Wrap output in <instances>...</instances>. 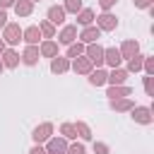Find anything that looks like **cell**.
Masks as SVG:
<instances>
[{"mask_svg":"<svg viewBox=\"0 0 154 154\" xmlns=\"http://www.w3.org/2000/svg\"><path fill=\"white\" fill-rule=\"evenodd\" d=\"M0 38L5 41L7 48H14V46L22 41V26H19V22H7L5 29H2V36H0Z\"/></svg>","mask_w":154,"mask_h":154,"instance_id":"6da1fadb","label":"cell"},{"mask_svg":"<svg viewBox=\"0 0 154 154\" xmlns=\"http://www.w3.org/2000/svg\"><path fill=\"white\" fill-rule=\"evenodd\" d=\"M94 19H96L94 26H96L99 31H116V29H118V17H116L113 12H101V14H96Z\"/></svg>","mask_w":154,"mask_h":154,"instance_id":"7a4b0ae2","label":"cell"},{"mask_svg":"<svg viewBox=\"0 0 154 154\" xmlns=\"http://www.w3.org/2000/svg\"><path fill=\"white\" fill-rule=\"evenodd\" d=\"M51 137H53V123H41V125H36L34 132H31L34 144H46Z\"/></svg>","mask_w":154,"mask_h":154,"instance_id":"3957f363","label":"cell"},{"mask_svg":"<svg viewBox=\"0 0 154 154\" xmlns=\"http://www.w3.org/2000/svg\"><path fill=\"white\" fill-rule=\"evenodd\" d=\"M84 58H89V63L94 67H101L103 65V46H99V43L84 46Z\"/></svg>","mask_w":154,"mask_h":154,"instance_id":"277c9868","label":"cell"},{"mask_svg":"<svg viewBox=\"0 0 154 154\" xmlns=\"http://www.w3.org/2000/svg\"><path fill=\"white\" fill-rule=\"evenodd\" d=\"M77 24H65L63 29H60V34H58V46H70V43H75L77 41Z\"/></svg>","mask_w":154,"mask_h":154,"instance_id":"5b68a950","label":"cell"},{"mask_svg":"<svg viewBox=\"0 0 154 154\" xmlns=\"http://www.w3.org/2000/svg\"><path fill=\"white\" fill-rule=\"evenodd\" d=\"M67 144H70V142H67L65 137L53 135V137L46 142V152H48V154H65V152H67Z\"/></svg>","mask_w":154,"mask_h":154,"instance_id":"8992f818","label":"cell"},{"mask_svg":"<svg viewBox=\"0 0 154 154\" xmlns=\"http://www.w3.org/2000/svg\"><path fill=\"white\" fill-rule=\"evenodd\" d=\"M128 70L125 67H113L111 72H108V77H106V84L108 87H120V84H125L128 82Z\"/></svg>","mask_w":154,"mask_h":154,"instance_id":"52a82bcc","label":"cell"},{"mask_svg":"<svg viewBox=\"0 0 154 154\" xmlns=\"http://www.w3.org/2000/svg\"><path fill=\"white\" fill-rule=\"evenodd\" d=\"M130 113H132V120H135V123H140V125H149V123L154 120V116H152V108H149V106H135Z\"/></svg>","mask_w":154,"mask_h":154,"instance_id":"ba28073f","label":"cell"},{"mask_svg":"<svg viewBox=\"0 0 154 154\" xmlns=\"http://www.w3.org/2000/svg\"><path fill=\"white\" fill-rule=\"evenodd\" d=\"M77 38L84 43V46H89V43H99V38H101V31L91 24V26H84L79 34H77Z\"/></svg>","mask_w":154,"mask_h":154,"instance_id":"9c48e42d","label":"cell"},{"mask_svg":"<svg viewBox=\"0 0 154 154\" xmlns=\"http://www.w3.org/2000/svg\"><path fill=\"white\" fill-rule=\"evenodd\" d=\"M70 70H72L75 75H89V72L94 70V65L89 63V58H84V55H79V58H75V60H70Z\"/></svg>","mask_w":154,"mask_h":154,"instance_id":"30bf717a","label":"cell"},{"mask_svg":"<svg viewBox=\"0 0 154 154\" xmlns=\"http://www.w3.org/2000/svg\"><path fill=\"white\" fill-rule=\"evenodd\" d=\"M65 10H63V5H51L48 7V12H46V19L53 24V26H58V24H65Z\"/></svg>","mask_w":154,"mask_h":154,"instance_id":"8fae6325","label":"cell"},{"mask_svg":"<svg viewBox=\"0 0 154 154\" xmlns=\"http://www.w3.org/2000/svg\"><path fill=\"white\" fill-rule=\"evenodd\" d=\"M22 41H24L26 46H38V41H43V38H41L38 26H36V24H31V26L22 29Z\"/></svg>","mask_w":154,"mask_h":154,"instance_id":"7c38bea8","label":"cell"},{"mask_svg":"<svg viewBox=\"0 0 154 154\" xmlns=\"http://www.w3.org/2000/svg\"><path fill=\"white\" fill-rule=\"evenodd\" d=\"M58 51H60V46H58V41H53V38H46V41H41V46H38V55H41V58H55V55H60Z\"/></svg>","mask_w":154,"mask_h":154,"instance_id":"4fadbf2b","label":"cell"},{"mask_svg":"<svg viewBox=\"0 0 154 154\" xmlns=\"http://www.w3.org/2000/svg\"><path fill=\"white\" fill-rule=\"evenodd\" d=\"M118 53H120V58H123V60H130L132 55H137V53H140V43H137L135 38H128V41H123V43H120Z\"/></svg>","mask_w":154,"mask_h":154,"instance_id":"5bb4252c","label":"cell"},{"mask_svg":"<svg viewBox=\"0 0 154 154\" xmlns=\"http://www.w3.org/2000/svg\"><path fill=\"white\" fill-rule=\"evenodd\" d=\"M108 106H111V111H116V113H128V111L135 108V101H132L130 96H125V99H111Z\"/></svg>","mask_w":154,"mask_h":154,"instance_id":"9a60e30c","label":"cell"},{"mask_svg":"<svg viewBox=\"0 0 154 154\" xmlns=\"http://www.w3.org/2000/svg\"><path fill=\"white\" fill-rule=\"evenodd\" d=\"M120 63H123V58H120L116 46L113 48H103V65H108L113 70V67H120Z\"/></svg>","mask_w":154,"mask_h":154,"instance_id":"2e32d148","label":"cell"},{"mask_svg":"<svg viewBox=\"0 0 154 154\" xmlns=\"http://www.w3.org/2000/svg\"><path fill=\"white\" fill-rule=\"evenodd\" d=\"M0 60H2V65H5L7 70H14V67L19 65V60H22V58H19V53H17L14 48H5V51H2V55H0Z\"/></svg>","mask_w":154,"mask_h":154,"instance_id":"e0dca14e","label":"cell"},{"mask_svg":"<svg viewBox=\"0 0 154 154\" xmlns=\"http://www.w3.org/2000/svg\"><path fill=\"white\" fill-rule=\"evenodd\" d=\"M67 70H70V60H67L65 55L51 58V72H53V75H65Z\"/></svg>","mask_w":154,"mask_h":154,"instance_id":"ac0fdd59","label":"cell"},{"mask_svg":"<svg viewBox=\"0 0 154 154\" xmlns=\"http://www.w3.org/2000/svg\"><path fill=\"white\" fill-rule=\"evenodd\" d=\"M19 58H22V63H24V65H29V67H31V65H36V63H38V58H41V55H38V46H26V48L22 51V55H19Z\"/></svg>","mask_w":154,"mask_h":154,"instance_id":"d6986e66","label":"cell"},{"mask_svg":"<svg viewBox=\"0 0 154 154\" xmlns=\"http://www.w3.org/2000/svg\"><path fill=\"white\" fill-rule=\"evenodd\" d=\"M106 77H108V72H106L103 67H96V70H91V72L87 75V79H89L91 87H103V84H106Z\"/></svg>","mask_w":154,"mask_h":154,"instance_id":"ffe728a7","label":"cell"},{"mask_svg":"<svg viewBox=\"0 0 154 154\" xmlns=\"http://www.w3.org/2000/svg\"><path fill=\"white\" fill-rule=\"evenodd\" d=\"M106 96H108V101H111V99H125V96H132V89H130L128 84L108 87V89H106Z\"/></svg>","mask_w":154,"mask_h":154,"instance_id":"44dd1931","label":"cell"},{"mask_svg":"<svg viewBox=\"0 0 154 154\" xmlns=\"http://www.w3.org/2000/svg\"><path fill=\"white\" fill-rule=\"evenodd\" d=\"M12 10H14L17 17H29V14L34 12V2H31V0H14Z\"/></svg>","mask_w":154,"mask_h":154,"instance_id":"7402d4cb","label":"cell"},{"mask_svg":"<svg viewBox=\"0 0 154 154\" xmlns=\"http://www.w3.org/2000/svg\"><path fill=\"white\" fill-rule=\"evenodd\" d=\"M94 17H96V14H94V10L82 7V10L77 12V24H79L82 29H84V26H91V24H94Z\"/></svg>","mask_w":154,"mask_h":154,"instance_id":"603a6c76","label":"cell"},{"mask_svg":"<svg viewBox=\"0 0 154 154\" xmlns=\"http://www.w3.org/2000/svg\"><path fill=\"white\" fill-rule=\"evenodd\" d=\"M72 125H75V130H77V137H79L82 142H89V140L94 137V135H91V128H89L84 120H77V123H72Z\"/></svg>","mask_w":154,"mask_h":154,"instance_id":"cb8c5ba5","label":"cell"},{"mask_svg":"<svg viewBox=\"0 0 154 154\" xmlns=\"http://www.w3.org/2000/svg\"><path fill=\"white\" fill-rule=\"evenodd\" d=\"M36 26H38V31H41V38H43V41H46V38H55V26H53L48 19H41Z\"/></svg>","mask_w":154,"mask_h":154,"instance_id":"d4e9b609","label":"cell"},{"mask_svg":"<svg viewBox=\"0 0 154 154\" xmlns=\"http://www.w3.org/2000/svg\"><path fill=\"white\" fill-rule=\"evenodd\" d=\"M79 55H84V43H82V41H75V43H70V46H67V53H65V58H67V60H75V58H79Z\"/></svg>","mask_w":154,"mask_h":154,"instance_id":"484cf974","label":"cell"},{"mask_svg":"<svg viewBox=\"0 0 154 154\" xmlns=\"http://www.w3.org/2000/svg\"><path fill=\"white\" fill-rule=\"evenodd\" d=\"M142 63H144V55H140V53H137V55H132V58L128 60V67H125V70H128V75L140 72V70H142Z\"/></svg>","mask_w":154,"mask_h":154,"instance_id":"4316f807","label":"cell"},{"mask_svg":"<svg viewBox=\"0 0 154 154\" xmlns=\"http://www.w3.org/2000/svg\"><path fill=\"white\" fill-rule=\"evenodd\" d=\"M60 137H65L67 142H75V140H77L75 125H72V123H63V125H60Z\"/></svg>","mask_w":154,"mask_h":154,"instance_id":"83f0119b","label":"cell"},{"mask_svg":"<svg viewBox=\"0 0 154 154\" xmlns=\"http://www.w3.org/2000/svg\"><path fill=\"white\" fill-rule=\"evenodd\" d=\"M82 7H84V5H82V0H65V2H63V10H65V12H70V14H77Z\"/></svg>","mask_w":154,"mask_h":154,"instance_id":"f1b7e54d","label":"cell"},{"mask_svg":"<svg viewBox=\"0 0 154 154\" xmlns=\"http://www.w3.org/2000/svg\"><path fill=\"white\" fill-rule=\"evenodd\" d=\"M65 154H87V149H84V144H82V142H77V140H75V142H70V144H67V152H65Z\"/></svg>","mask_w":154,"mask_h":154,"instance_id":"f546056e","label":"cell"},{"mask_svg":"<svg viewBox=\"0 0 154 154\" xmlns=\"http://www.w3.org/2000/svg\"><path fill=\"white\" fill-rule=\"evenodd\" d=\"M144 94L147 96H154V75H147L144 77Z\"/></svg>","mask_w":154,"mask_h":154,"instance_id":"4dcf8cb0","label":"cell"},{"mask_svg":"<svg viewBox=\"0 0 154 154\" xmlns=\"http://www.w3.org/2000/svg\"><path fill=\"white\" fill-rule=\"evenodd\" d=\"M142 70L147 75H154V58L152 55H144V63H142Z\"/></svg>","mask_w":154,"mask_h":154,"instance_id":"1f68e13d","label":"cell"},{"mask_svg":"<svg viewBox=\"0 0 154 154\" xmlns=\"http://www.w3.org/2000/svg\"><path fill=\"white\" fill-rule=\"evenodd\" d=\"M94 154H111L106 142H94Z\"/></svg>","mask_w":154,"mask_h":154,"instance_id":"d6a6232c","label":"cell"},{"mask_svg":"<svg viewBox=\"0 0 154 154\" xmlns=\"http://www.w3.org/2000/svg\"><path fill=\"white\" fill-rule=\"evenodd\" d=\"M132 2H135L137 10H149V7L154 5V0H132Z\"/></svg>","mask_w":154,"mask_h":154,"instance_id":"836d02e7","label":"cell"},{"mask_svg":"<svg viewBox=\"0 0 154 154\" xmlns=\"http://www.w3.org/2000/svg\"><path fill=\"white\" fill-rule=\"evenodd\" d=\"M116 2H118V0H99V5H101L103 12H111V7H113Z\"/></svg>","mask_w":154,"mask_h":154,"instance_id":"e575fe53","label":"cell"},{"mask_svg":"<svg viewBox=\"0 0 154 154\" xmlns=\"http://www.w3.org/2000/svg\"><path fill=\"white\" fill-rule=\"evenodd\" d=\"M29 154H48V152H46V147H43V144H34V147L29 149Z\"/></svg>","mask_w":154,"mask_h":154,"instance_id":"d590c367","label":"cell"},{"mask_svg":"<svg viewBox=\"0 0 154 154\" xmlns=\"http://www.w3.org/2000/svg\"><path fill=\"white\" fill-rule=\"evenodd\" d=\"M7 10H0V29H5V24H7Z\"/></svg>","mask_w":154,"mask_h":154,"instance_id":"8d00e7d4","label":"cell"},{"mask_svg":"<svg viewBox=\"0 0 154 154\" xmlns=\"http://www.w3.org/2000/svg\"><path fill=\"white\" fill-rule=\"evenodd\" d=\"M14 5V0H0V10H10Z\"/></svg>","mask_w":154,"mask_h":154,"instance_id":"74e56055","label":"cell"},{"mask_svg":"<svg viewBox=\"0 0 154 154\" xmlns=\"http://www.w3.org/2000/svg\"><path fill=\"white\" fill-rule=\"evenodd\" d=\"M5 48H7V46H5V41L0 38V55H2V51H5Z\"/></svg>","mask_w":154,"mask_h":154,"instance_id":"f35d334b","label":"cell"},{"mask_svg":"<svg viewBox=\"0 0 154 154\" xmlns=\"http://www.w3.org/2000/svg\"><path fill=\"white\" fill-rule=\"evenodd\" d=\"M2 70H5V65H2V60H0V72H2Z\"/></svg>","mask_w":154,"mask_h":154,"instance_id":"ab89813d","label":"cell"},{"mask_svg":"<svg viewBox=\"0 0 154 154\" xmlns=\"http://www.w3.org/2000/svg\"><path fill=\"white\" fill-rule=\"evenodd\" d=\"M31 2H34V5H36V2H38V0H31Z\"/></svg>","mask_w":154,"mask_h":154,"instance_id":"60d3db41","label":"cell"}]
</instances>
